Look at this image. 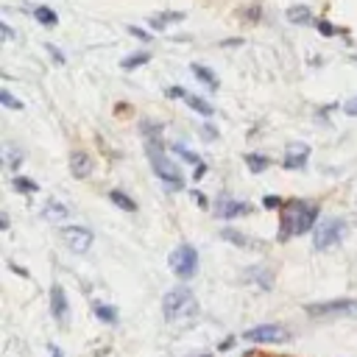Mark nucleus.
Here are the masks:
<instances>
[{"label": "nucleus", "instance_id": "nucleus-37", "mask_svg": "<svg viewBox=\"0 0 357 357\" xmlns=\"http://www.w3.org/2000/svg\"><path fill=\"white\" fill-rule=\"evenodd\" d=\"M192 201L201 206V209H206L209 206V201H206V195H201V192H192Z\"/></svg>", "mask_w": 357, "mask_h": 357}, {"label": "nucleus", "instance_id": "nucleus-27", "mask_svg": "<svg viewBox=\"0 0 357 357\" xmlns=\"http://www.w3.org/2000/svg\"><path fill=\"white\" fill-rule=\"evenodd\" d=\"M0 103H3V106H8V109H22V100H17L8 89H0Z\"/></svg>", "mask_w": 357, "mask_h": 357}, {"label": "nucleus", "instance_id": "nucleus-32", "mask_svg": "<svg viewBox=\"0 0 357 357\" xmlns=\"http://www.w3.org/2000/svg\"><path fill=\"white\" fill-rule=\"evenodd\" d=\"M318 25V31L324 33V36H335V25L332 22H326V20H321V22H315Z\"/></svg>", "mask_w": 357, "mask_h": 357}, {"label": "nucleus", "instance_id": "nucleus-19", "mask_svg": "<svg viewBox=\"0 0 357 357\" xmlns=\"http://www.w3.org/2000/svg\"><path fill=\"white\" fill-rule=\"evenodd\" d=\"M190 70H192V75H195L206 89H218V75H215L209 67H204V64H190Z\"/></svg>", "mask_w": 357, "mask_h": 357}, {"label": "nucleus", "instance_id": "nucleus-42", "mask_svg": "<svg viewBox=\"0 0 357 357\" xmlns=\"http://www.w3.org/2000/svg\"><path fill=\"white\" fill-rule=\"evenodd\" d=\"M201 357H212V354H201Z\"/></svg>", "mask_w": 357, "mask_h": 357}, {"label": "nucleus", "instance_id": "nucleus-4", "mask_svg": "<svg viewBox=\"0 0 357 357\" xmlns=\"http://www.w3.org/2000/svg\"><path fill=\"white\" fill-rule=\"evenodd\" d=\"M346 234V220L343 218H326L312 229V245L315 251H326L332 245H337Z\"/></svg>", "mask_w": 357, "mask_h": 357}, {"label": "nucleus", "instance_id": "nucleus-24", "mask_svg": "<svg viewBox=\"0 0 357 357\" xmlns=\"http://www.w3.org/2000/svg\"><path fill=\"white\" fill-rule=\"evenodd\" d=\"M187 103H190L201 117H212V112H215V109H212V103H209V100H204L201 95H190V98H187Z\"/></svg>", "mask_w": 357, "mask_h": 357}, {"label": "nucleus", "instance_id": "nucleus-22", "mask_svg": "<svg viewBox=\"0 0 357 357\" xmlns=\"http://www.w3.org/2000/svg\"><path fill=\"white\" fill-rule=\"evenodd\" d=\"M243 162H245V167H248L251 173H262V170H268V167H271V159H268V156H262V153H245V156H243Z\"/></svg>", "mask_w": 357, "mask_h": 357}, {"label": "nucleus", "instance_id": "nucleus-18", "mask_svg": "<svg viewBox=\"0 0 357 357\" xmlns=\"http://www.w3.org/2000/svg\"><path fill=\"white\" fill-rule=\"evenodd\" d=\"M284 17H287V22H293V25H312V11H310L307 6H290V8L284 11Z\"/></svg>", "mask_w": 357, "mask_h": 357}, {"label": "nucleus", "instance_id": "nucleus-13", "mask_svg": "<svg viewBox=\"0 0 357 357\" xmlns=\"http://www.w3.org/2000/svg\"><path fill=\"white\" fill-rule=\"evenodd\" d=\"M0 153H3V165H6L8 170H17V167L25 162V148L17 145V142H3Z\"/></svg>", "mask_w": 357, "mask_h": 357}, {"label": "nucleus", "instance_id": "nucleus-8", "mask_svg": "<svg viewBox=\"0 0 357 357\" xmlns=\"http://www.w3.org/2000/svg\"><path fill=\"white\" fill-rule=\"evenodd\" d=\"M304 310L310 315H357V301L337 298V301H324V304H307Z\"/></svg>", "mask_w": 357, "mask_h": 357}, {"label": "nucleus", "instance_id": "nucleus-2", "mask_svg": "<svg viewBox=\"0 0 357 357\" xmlns=\"http://www.w3.org/2000/svg\"><path fill=\"white\" fill-rule=\"evenodd\" d=\"M162 312L173 326H190L198 318V301L190 287H173L162 298Z\"/></svg>", "mask_w": 357, "mask_h": 357}, {"label": "nucleus", "instance_id": "nucleus-20", "mask_svg": "<svg viewBox=\"0 0 357 357\" xmlns=\"http://www.w3.org/2000/svg\"><path fill=\"white\" fill-rule=\"evenodd\" d=\"M33 17H36V22H39V25H45V28H56V25H59L56 11H53V8H47V6H36V8H33Z\"/></svg>", "mask_w": 357, "mask_h": 357}, {"label": "nucleus", "instance_id": "nucleus-34", "mask_svg": "<svg viewBox=\"0 0 357 357\" xmlns=\"http://www.w3.org/2000/svg\"><path fill=\"white\" fill-rule=\"evenodd\" d=\"M0 33H3V39H6V42H11V39H14V31L8 28V22H0Z\"/></svg>", "mask_w": 357, "mask_h": 357}, {"label": "nucleus", "instance_id": "nucleus-36", "mask_svg": "<svg viewBox=\"0 0 357 357\" xmlns=\"http://www.w3.org/2000/svg\"><path fill=\"white\" fill-rule=\"evenodd\" d=\"M201 134H204V139H206V142H212V139L218 137V131H215L212 126H204V131H201Z\"/></svg>", "mask_w": 357, "mask_h": 357}, {"label": "nucleus", "instance_id": "nucleus-25", "mask_svg": "<svg viewBox=\"0 0 357 357\" xmlns=\"http://www.w3.org/2000/svg\"><path fill=\"white\" fill-rule=\"evenodd\" d=\"M95 315H98L103 324H109V326L117 324V310L109 307V304H100V301H98V304H95Z\"/></svg>", "mask_w": 357, "mask_h": 357}, {"label": "nucleus", "instance_id": "nucleus-41", "mask_svg": "<svg viewBox=\"0 0 357 357\" xmlns=\"http://www.w3.org/2000/svg\"><path fill=\"white\" fill-rule=\"evenodd\" d=\"M218 349H220V351H226V349H231V337H226V340H223V343H220Z\"/></svg>", "mask_w": 357, "mask_h": 357}, {"label": "nucleus", "instance_id": "nucleus-16", "mask_svg": "<svg viewBox=\"0 0 357 357\" xmlns=\"http://www.w3.org/2000/svg\"><path fill=\"white\" fill-rule=\"evenodd\" d=\"M245 279H248V282H257L262 290H271V287H273V273H271L265 265H251V268L245 271Z\"/></svg>", "mask_w": 357, "mask_h": 357}, {"label": "nucleus", "instance_id": "nucleus-17", "mask_svg": "<svg viewBox=\"0 0 357 357\" xmlns=\"http://www.w3.org/2000/svg\"><path fill=\"white\" fill-rule=\"evenodd\" d=\"M220 237L229 240V243H234V245H240V248H259V245H262L259 240H254V237H248V234H243V231H237V229H223Z\"/></svg>", "mask_w": 357, "mask_h": 357}, {"label": "nucleus", "instance_id": "nucleus-23", "mask_svg": "<svg viewBox=\"0 0 357 357\" xmlns=\"http://www.w3.org/2000/svg\"><path fill=\"white\" fill-rule=\"evenodd\" d=\"M109 201L114 204V206H120V209H126V212H137V204L123 192V190H112L109 192Z\"/></svg>", "mask_w": 357, "mask_h": 357}, {"label": "nucleus", "instance_id": "nucleus-12", "mask_svg": "<svg viewBox=\"0 0 357 357\" xmlns=\"http://www.w3.org/2000/svg\"><path fill=\"white\" fill-rule=\"evenodd\" d=\"M42 218L50 220V223H61V220L70 218V206L61 204V201H56V198H47V201L42 204Z\"/></svg>", "mask_w": 357, "mask_h": 357}, {"label": "nucleus", "instance_id": "nucleus-7", "mask_svg": "<svg viewBox=\"0 0 357 357\" xmlns=\"http://www.w3.org/2000/svg\"><path fill=\"white\" fill-rule=\"evenodd\" d=\"M61 240L67 243V248L73 254H86L95 237H92V231L86 226H64L61 229Z\"/></svg>", "mask_w": 357, "mask_h": 357}, {"label": "nucleus", "instance_id": "nucleus-5", "mask_svg": "<svg viewBox=\"0 0 357 357\" xmlns=\"http://www.w3.org/2000/svg\"><path fill=\"white\" fill-rule=\"evenodd\" d=\"M167 265H170V271H173L178 279H192V276H195V271H198V251H195L192 245L181 243L178 248H173V251H170Z\"/></svg>", "mask_w": 357, "mask_h": 357}, {"label": "nucleus", "instance_id": "nucleus-10", "mask_svg": "<svg viewBox=\"0 0 357 357\" xmlns=\"http://www.w3.org/2000/svg\"><path fill=\"white\" fill-rule=\"evenodd\" d=\"M248 212H251V206L243 204V201H234L231 195H220L218 204H215V215L223 218V220H231V218H237V215H248Z\"/></svg>", "mask_w": 357, "mask_h": 357}, {"label": "nucleus", "instance_id": "nucleus-33", "mask_svg": "<svg viewBox=\"0 0 357 357\" xmlns=\"http://www.w3.org/2000/svg\"><path fill=\"white\" fill-rule=\"evenodd\" d=\"M45 47H47V53H50V56L56 59V64H64V56L59 53V47H56V45H50V42H45Z\"/></svg>", "mask_w": 357, "mask_h": 357}, {"label": "nucleus", "instance_id": "nucleus-9", "mask_svg": "<svg viewBox=\"0 0 357 357\" xmlns=\"http://www.w3.org/2000/svg\"><path fill=\"white\" fill-rule=\"evenodd\" d=\"M307 159H310V145H307V142H290V145L284 148L282 165H284L287 170H301V167L307 165Z\"/></svg>", "mask_w": 357, "mask_h": 357}, {"label": "nucleus", "instance_id": "nucleus-3", "mask_svg": "<svg viewBox=\"0 0 357 357\" xmlns=\"http://www.w3.org/2000/svg\"><path fill=\"white\" fill-rule=\"evenodd\" d=\"M145 153H148V162H151L156 178H159L167 190H181V187H184V176H181V170H178L176 162L165 153L159 137H156V139H145Z\"/></svg>", "mask_w": 357, "mask_h": 357}, {"label": "nucleus", "instance_id": "nucleus-31", "mask_svg": "<svg viewBox=\"0 0 357 357\" xmlns=\"http://www.w3.org/2000/svg\"><path fill=\"white\" fill-rule=\"evenodd\" d=\"M343 112H346L349 117H357V95H354V98H349V100L343 103Z\"/></svg>", "mask_w": 357, "mask_h": 357}, {"label": "nucleus", "instance_id": "nucleus-35", "mask_svg": "<svg viewBox=\"0 0 357 357\" xmlns=\"http://www.w3.org/2000/svg\"><path fill=\"white\" fill-rule=\"evenodd\" d=\"M128 33H131V36H137V39H148V31H142V28H134V25H128Z\"/></svg>", "mask_w": 357, "mask_h": 357}, {"label": "nucleus", "instance_id": "nucleus-39", "mask_svg": "<svg viewBox=\"0 0 357 357\" xmlns=\"http://www.w3.org/2000/svg\"><path fill=\"white\" fill-rule=\"evenodd\" d=\"M220 45H226V47H237V45H243V42H240V39H223Z\"/></svg>", "mask_w": 357, "mask_h": 357}, {"label": "nucleus", "instance_id": "nucleus-38", "mask_svg": "<svg viewBox=\"0 0 357 357\" xmlns=\"http://www.w3.org/2000/svg\"><path fill=\"white\" fill-rule=\"evenodd\" d=\"M204 173H206V165H204V162H201V165H195V178H198V181H201V176H204Z\"/></svg>", "mask_w": 357, "mask_h": 357}, {"label": "nucleus", "instance_id": "nucleus-15", "mask_svg": "<svg viewBox=\"0 0 357 357\" xmlns=\"http://www.w3.org/2000/svg\"><path fill=\"white\" fill-rule=\"evenodd\" d=\"M184 17H187L184 11H159V14L148 17V25H151V31H165L170 22H181Z\"/></svg>", "mask_w": 357, "mask_h": 357}, {"label": "nucleus", "instance_id": "nucleus-21", "mask_svg": "<svg viewBox=\"0 0 357 357\" xmlns=\"http://www.w3.org/2000/svg\"><path fill=\"white\" fill-rule=\"evenodd\" d=\"M151 61V53L148 50H137V53H128L123 61H120V67L126 70V73H131L134 67H139V64H148Z\"/></svg>", "mask_w": 357, "mask_h": 357}, {"label": "nucleus", "instance_id": "nucleus-28", "mask_svg": "<svg viewBox=\"0 0 357 357\" xmlns=\"http://www.w3.org/2000/svg\"><path fill=\"white\" fill-rule=\"evenodd\" d=\"M173 151H176V153H181L187 162H195V165H198V156H195L190 148H184V145H178V142H176V145H173Z\"/></svg>", "mask_w": 357, "mask_h": 357}, {"label": "nucleus", "instance_id": "nucleus-30", "mask_svg": "<svg viewBox=\"0 0 357 357\" xmlns=\"http://www.w3.org/2000/svg\"><path fill=\"white\" fill-rule=\"evenodd\" d=\"M165 95H167V98H184V100L190 98V95L184 92V86H167V89H165Z\"/></svg>", "mask_w": 357, "mask_h": 357}, {"label": "nucleus", "instance_id": "nucleus-11", "mask_svg": "<svg viewBox=\"0 0 357 357\" xmlns=\"http://www.w3.org/2000/svg\"><path fill=\"white\" fill-rule=\"evenodd\" d=\"M50 312H53V318L59 321V326H67V321H70V307H67V296H64V290H61L59 284L50 287Z\"/></svg>", "mask_w": 357, "mask_h": 357}, {"label": "nucleus", "instance_id": "nucleus-40", "mask_svg": "<svg viewBox=\"0 0 357 357\" xmlns=\"http://www.w3.org/2000/svg\"><path fill=\"white\" fill-rule=\"evenodd\" d=\"M50 357H64V354H61V349H59V346H53V343H50Z\"/></svg>", "mask_w": 357, "mask_h": 357}, {"label": "nucleus", "instance_id": "nucleus-29", "mask_svg": "<svg viewBox=\"0 0 357 357\" xmlns=\"http://www.w3.org/2000/svg\"><path fill=\"white\" fill-rule=\"evenodd\" d=\"M262 206H265V209H279V206H282V198H279V195H265V198H262Z\"/></svg>", "mask_w": 357, "mask_h": 357}, {"label": "nucleus", "instance_id": "nucleus-26", "mask_svg": "<svg viewBox=\"0 0 357 357\" xmlns=\"http://www.w3.org/2000/svg\"><path fill=\"white\" fill-rule=\"evenodd\" d=\"M14 190H20V192H36L39 187H36V181H31V178H25V176H14Z\"/></svg>", "mask_w": 357, "mask_h": 357}, {"label": "nucleus", "instance_id": "nucleus-14", "mask_svg": "<svg viewBox=\"0 0 357 357\" xmlns=\"http://www.w3.org/2000/svg\"><path fill=\"white\" fill-rule=\"evenodd\" d=\"M70 173H73L75 178H86V176L92 173V159H89V153L73 151V153H70Z\"/></svg>", "mask_w": 357, "mask_h": 357}, {"label": "nucleus", "instance_id": "nucleus-1", "mask_svg": "<svg viewBox=\"0 0 357 357\" xmlns=\"http://www.w3.org/2000/svg\"><path fill=\"white\" fill-rule=\"evenodd\" d=\"M318 226V204H310V201H290L282 206V220H279V240H287V237H298L310 229Z\"/></svg>", "mask_w": 357, "mask_h": 357}, {"label": "nucleus", "instance_id": "nucleus-6", "mask_svg": "<svg viewBox=\"0 0 357 357\" xmlns=\"http://www.w3.org/2000/svg\"><path fill=\"white\" fill-rule=\"evenodd\" d=\"M243 340H248V343H284V340H290V332L279 324H259L254 329H245Z\"/></svg>", "mask_w": 357, "mask_h": 357}]
</instances>
